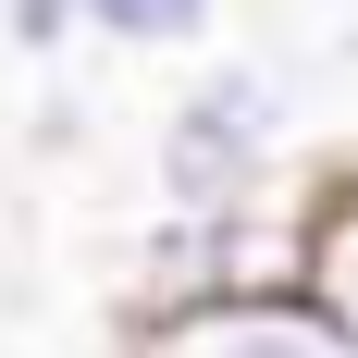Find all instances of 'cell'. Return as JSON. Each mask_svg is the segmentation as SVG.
<instances>
[{"mask_svg":"<svg viewBox=\"0 0 358 358\" xmlns=\"http://www.w3.org/2000/svg\"><path fill=\"white\" fill-rule=\"evenodd\" d=\"M124 358H358V346L309 309V285H285V296H210V309L136 322Z\"/></svg>","mask_w":358,"mask_h":358,"instance_id":"7a4b0ae2","label":"cell"},{"mask_svg":"<svg viewBox=\"0 0 358 358\" xmlns=\"http://www.w3.org/2000/svg\"><path fill=\"white\" fill-rule=\"evenodd\" d=\"M346 74H358V25H346Z\"/></svg>","mask_w":358,"mask_h":358,"instance_id":"52a82bcc","label":"cell"},{"mask_svg":"<svg viewBox=\"0 0 358 358\" xmlns=\"http://www.w3.org/2000/svg\"><path fill=\"white\" fill-rule=\"evenodd\" d=\"M25 148H37V161H74V148H87V87H74V74H50V87H37Z\"/></svg>","mask_w":358,"mask_h":358,"instance_id":"8992f818","label":"cell"},{"mask_svg":"<svg viewBox=\"0 0 358 358\" xmlns=\"http://www.w3.org/2000/svg\"><path fill=\"white\" fill-rule=\"evenodd\" d=\"M222 0H87V37L99 50H136V62H173V50H210Z\"/></svg>","mask_w":358,"mask_h":358,"instance_id":"277c9868","label":"cell"},{"mask_svg":"<svg viewBox=\"0 0 358 358\" xmlns=\"http://www.w3.org/2000/svg\"><path fill=\"white\" fill-rule=\"evenodd\" d=\"M0 37H13V62L62 74V62H74V37H87V0H0Z\"/></svg>","mask_w":358,"mask_h":358,"instance_id":"5b68a950","label":"cell"},{"mask_svg":"<svg viewBox=\"0 0 358 358\" xmlns=\"http://www.w3.org/2000/svg\"><path fill=\"white\" fill-rule=\"evenodd\" d=\"M309 309L358 346V161L309 185Z\"/></svg>","mask_w":358,"mask_h":358,"instance_id":"3957f363","label":"cell"},{"mask_svg":"<svg viewBox=\"0 0 358 358\" xmlns=\"http://www.w3.org/2000/svg\"><path fill=\"white\" fill-rule=\"evenodd\" d=\"M285 161H296V62H272V50L198 62L148 124L161 210H259V198H285Z\"/></svg>","mask_w":358,"mask_h":358,"instance_id":"6da1fadb","label":"cell"}]
</instances>
